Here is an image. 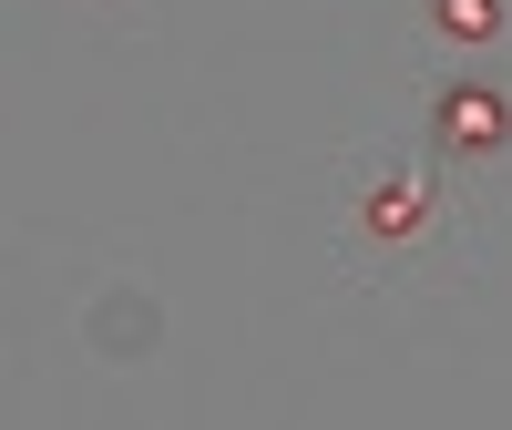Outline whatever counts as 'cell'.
Wrapping results in <instances>:
<instances>
[{"label": "cell", "mask_w": 512, "mask_h": 430, "mask_svg": "<svg viewBox=\"0 0 512 430\" xmlns=\"http://www.w3.org/2000/svg\"><path fill=\"white\" fill-rule=\"evenodd\" d=\"M431 134L451 154H502L512 144V93L502 82H441L431 93Z\"/></svg>", "instance_id": "6da1fadb"}, {"label": "cell", "mask_w": 512, "mask_h": 430, "mask_svg": "<svg viewBox=\"0 0 512 430\" xmlns=\"http://www.w3.org/2000/svg\"><path fill=\"white\" fill-rule=\"evenodd\" d=\"M431 226H441V195L420 185V175H379L359 195V236L369 246H410V236H431Z\"/></svg>", "instance_id": "7a4b0ae2"}, {"label": "cell", "mask_w": 512, "mask_h": 430, "mask_svg": "<svg viewBox=\"0 0 512 430\" xmlns=\"http://www.w3.org/2000/svg\"><path fill=\"white\" fill-rule=\"evenodd\" d=\"M431 31L451 52H492L502 41V0H431Z\"/></svg>", "instance_id": "3957f363"}]
</instances>
